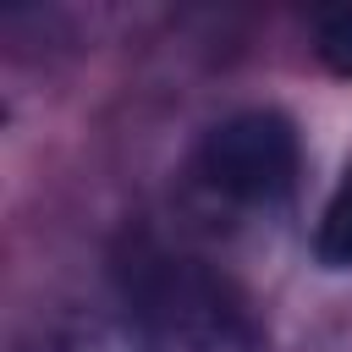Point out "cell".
<instances>
[{"instance_id": "6da1fadb", "label": "cell", "mask_w": 352, "mask_h": 352, "mask_svg": "<svg viewBox=\"0 0 352 352\" xmlns=\"http://www.w3.org/2000/svg\"><path fill=\"white\" fill-rule=\"evenodd\" d=\"M121 297L138 352H258V324L248 302L198 258L132 253Z\"/></svg>"}, {"instance_id": "7a4b0ae2", "label": "cell", "mask_w": 352, "mask_h": 352, "mask_svg": "<svg viewBox=\"0 0 352 352\" xmlns=\"http://www.w3.org/2000/svg\"><path fill=\"white\" fill-rule=\"evenodd\" d=\"M198 176L231 204H275L297 182V132L275 110H242L220 121L198 148Z\"/></svg>"}, {"instance_id": "277c9868", "label": "cell", "mask_w": 352, "mask_h": 352, "mask_svg": "<svg viewBox=\"0 0 352 352\" xmlns=\"http://www.w3.org/2000/svg\"><path fill=\"white\" fill-rule=\"evenodd\" d=\"M314 50L336 77H352V6H336L314 28Z\"/></svg>"}, {"instance_id": "3957f363", "label": "cell", "mask_w": 352, "mask_h": 352, "mask_svg": "<svg viewBox=\"0 0 352 352\" xmlns=\"http://www.w3.org/2000/svg\"><path fill=\"white\" fill-rule=\"evenodd\" d=\"M314 248H319V264H324V270H352V170H346L341 187L330 192Z\"/></svg>"}]
</instances>
